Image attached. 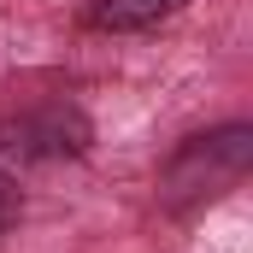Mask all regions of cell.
Returning a JSON list of instances; mask_svg holds the SVG:
<instances>
[{
    "label": "cell",
    "instance_id": "6da1fadb",
    "mask_svg": "<svg viewBox=\"0 0 253 253\" xmlns=\"http://www.w3.org/2000/svg\"><path fill=\"white\" fill-rule=\"evenodd\" d=\"M253 171V124L230 118L218 129H200V135H183L159 177H153V194H159V212L171 218H194L200 206L224 200L230 189H242Z\"/></svg>",
    "mask_w": 253,
    "mask_h": 253
},
{
    "label": "cell",
    "instance_id": "7a4b0ae2",
    "mask_svg": "<svg viewBox=\"0 0 253 253\" xmlns=\"http://www.w3.org/2000/svg\"><path fill=\"white\" fill-rule=\"evenodd\" d=\"M88 147H94V118L77 100H42V106L0 118V165L6 171L71 165V159H88Z\"/></svg>",
    "mask_w": 253,
    "mask_h": 253
},
{
    "label": "cell",
    "instance_id": "3957f363",
    "mask_svg": "<svg viewBox=\"0 0 253 253\" xmlns=\"http://www.w3.org/2000/svg\"><path fill=\"white\" fill-rule=\"evenodd\" d=\"M189 6L194 0H88L83 6V30H94V36H147V30L171 24Z\"/></svg>",
    "mask_w": 253,
    "mask_h": 253
},
{
    "label": "cell",
    "instance_id": "277c9868",
    "mask_svg": "<svg viewBox=\"0 0 253 253\" xmlns=\"http://www.w3.org/2000/svg\"><path fill=\"white\" fill-rule=\"evenodd\" d=\"M18 218H24V189H18V171H6V165H0V236H12V230H18Z\"/></svg>",
    "mask_w": 253,
    "mask_h": 253
}]
</instances>
